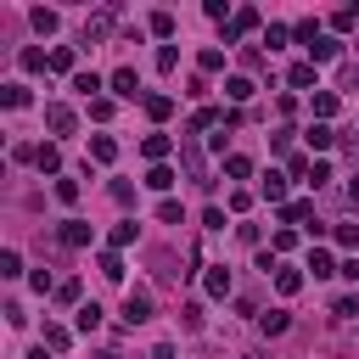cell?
<instances>
[{
  "mask_svg": "<svg viewBox=\"0 0 359 359\" xmlns=\"http://www.w3.org/2000/svg\"><path fill=\"white\" fill-rule=\"evenodd\" d=\"M174 62H180V50H174V45H163V50H157V67H163V73H174Z\"/></svg>",
  "mask_w": 359,
  "mask_h": 359,
  "instance_id": "ab89813d",
  "label": "cell"
},
{
  "mask_svg": "<svg viewBox=\"0 0 359 359\" xmlns=\"http://www.w3.org/2000/svg\"><path fill=\"white\" fill-rule=\"evenodd\" d=\"M157 219L163 224H180V202H157Z\"/></svg>",
  "mask_w": 359,
  "mask_h": 359,
  "instance_id": "b9f144b4",
  "label": "cell"
},
{
  "mask_svg": "<svg viewBox=\"0 0 359 359\" xmlns=\"http://www.w3.org/2000/svg\"><path fill=\"white\" fill-rule=\"evenodd\" d=\"M337 247H359V224H337Z\"/></svg>",
  "mask_w": 359,
  "mask_h": 359,
  "instance_id": "f35d334b",
  "label": "cell"
},
{
  "mask_svg": "<svg viewBox=\"0 0 359 359\" xmlns=\"http://www.w3.org/2000/svg\"><path fill=\"white\" fill-rule=\"evenodd\" d=\"M180 163H185V174H191L196 185H213V180H208V157H202L196 135H185V140H180Z\"/></svg>",
  "mask_w": 359,
  "mask_h": 359,
  "instance_id": "6da1fadb",
  "label": "cell"
},
{
  "mask_svg": "<svg viewBox=\"0 0 359 359\" xmlns=\"http://www.w3.org/2000/svg\"><path fill=\"white\" fill-rule=\"evenodd\" d=\"M56 303H79V280H62L56 286Z\"/></svg>",
  "mask_w": 359,
  "mask_h": 359,
  "instance_id": "7bdbcfd3",
  "label": "cell"
},
{
  "mask_svg": "<svg viewBox=\"0 0 359 359\" xmlns=\"http://www.w3.org/2000/svg\"><path fill=\"white\" fill-rule=\"evenodd\" d=\"M309 146H314V151H325V146H337V135H331V123H309Z\"/></svg>",
  "mask_w": 359,
  "mask_h": 359,
  "instance_id": "ffe728a7",
  "label": "cell"
},
{
  "mask_svg": "<svg viewBox=\"0 0 359 359\" xmlns=\"http://www.w3.org/2000/svg\"><path fill=\"white\" fill-rule=\"evenodd\" d=\"M34 163H39L45 174H56V168H62V151H56V146H39V157H34Z\"/></svg>",
  "mask_w": 359,
  "mask_h": 359,
  "instance_id": "4316f807",
  "label": "cell"
},
{
  "mask_svg": "<svg viewBox=\"0 0 359 359\" xmlns=\"http://www.w3.org/2000/svg\"><path fill=\"white\" fill-rule=\"evenodd\" d=\"M56 236H62V247H90V224L84 219H62Z\"/></svg>",
  "mask_w": 359,
  "mask_h": 359,
  "instance_id": "5b68a950",
  "label": "cell"
},
{
  "mask_svg": "<svg viewBox=\"0 0 359 359\" xmlns=\"http://www.w3.org/2000/svg\"><path fill=\"white\" fill-rule=\"evenodd\" d=\"M28 359H50V353H45V348H34V353H28Z\"/></svg>",
  "mask_w": 359,
  "mask_h": 359,
  "instance_id": "ee69618b",
  "label": "cell"
},
{
  "mask_svg": "<svg viewBox=\"0 0 359 359\" xmlns=\"http://www.w3.org/2000/svg\"><path fill=\"white\" fill-rule=\"evenodd\" d=\"M196 62H202V73H219V67H224V50H213V45H208Z\"/></svg>",
  "mask_w": 359,
  "mask_h": 359,
  "instance_id": "4dcf8cb0",
  "label": "cell"
},
{
  "mask_svg": "<svg viewBox=\"0 0 359 359\" xmlns=\"http://www.w3.org/2000/svg\"><path fill=\"white\" fill-rule=\"evenodd\" d=\"M112 34V11H95L90 22H84V39H107Z\"/></svg>",
  "mask_w": 359,
  "mask_h": 359,
  "instance_id": "30bf717a",
  "label": "cell"
},
{
  "mask_svg": "<svg viewBox=\"0 0 359 359\" xmlns=\"http://www.w3.org/2000/svg\"><path fill=\"white\" fill-rule=\"evenodd\" d=\"M112 90H118L123 101H135V95H140V79H135V67H118V73H112Z\"/></svg>",
  "mask_w": 359,
  "mask_h": 359,
  "instance_id": "8992f818",
  "label": "cell"
},
{
  "mask_svg": "<svg viewBox=\"0 0 359 359\" xmlns=\"http://www.w3.org/2000/svg\"><path fill=\"white\" fill-rule=\"evenodd\" d=\"M331 314H342V320H359V297H337V303H331Z\"/></svg>",
  "mask_w": 359,
  "mask_h": 359,
  "instance_id": "e575fe53",
  "label": "cell"
},
{
  "mask_svg": "<svg viewBox=\"0 0 359 359\" xmlns=\"http://www.w3.org/2000/svg\"><path fill=\"white\" fill-rule=\"evenodd\" d=\"M129 241H135V219H123V224H112V252H118V247H129Z\"/></svg>",
  "mask_w": 359,
  "mask_h": 359,
  "instance_id": "83f0119b",
  "label": "cell"
},
{
  "mask_svg": "<svg viewBox=\"0 0 359 359\" xmlns=\"http://www.w3.org/2000/svg\"><path fill=\"white\" fill-rule=\"evenodd\" d=\"M353 22H359V6H342V11L331 17V28H353Z\"/></svg>",
  "mask_w": 359,
  "mask_h": 359,
  "instance_id": "8d00e7d4",
  "label": "cell"
},
{
  "mask_svg": "<svg viewBox=\"0 0 359 359\" xmlns=\"http://www.w3.org/2000/svg\"><path fill=\"white\" fill-rule=\"evenodd\" d=\"M258 191H264V196H269V202H280V196H286V180H280V174H275V168H269V174H264V180H258Z\"/></svg>",
  "mask_w": 359,
  "mask_h": 359,
  "instance_id": "7402d4cb",
  "label": "cell"
},
{
  "mask_svg": "<svg viewBox=\"0 0 359 359\" xmlns=\"http://www.w3.org/2000/svg\"><path fill=\"white\" fill-rule=\"evenodd\" d=\"M224 95H230V101H252V79H241V73L224 79Z\"/></svg>",
  "mask_w": 359,
  "mask_h": 359,
  "instance_id": "e0dca14e",
  "label": "cell"
},
{
  "mask_svg": "<svg viewBox=\"0 0 359 359\" xmlns=\"http://www.w3.org/2000/svg\"><path fill=\"white\" fill-rule=\"evenodd\" d=\"M202 286H208V297H230V269H224V264H219V269H208V280H202Z\"/></svg>",
  "mask_w": 359,
  "mask_h": 359,
  "instance_id": "ba28073f",
  "label": "cell"
},
{
  "mask_svg": "<svg viewBox=\"0 0 359 359\" xmlns=\"http://www.w3.org/2000/svg\"><path fill=\"white\" fill-rule=\"evenodd\" d=\"M275 286H280V292H286V297H292V292H297V286H303V275H297V269H292V264H275Z\"/></svg>",
  "mask_w": 359,
  "mask_h": 359,
  "instance_id": "5bb4252c",
  "label": "cell"
},
{
  "mask_svg": "<svg viewBox=\"0 0 359 359\" xmlns=\"http://www.w3.org/2000/svg\"><path fill=\"white\" fill-rule=\"evenodd\" d=\"M146 185H151V191H168V185H174V168H163V163H151V174H146Z\"/></svg>",
  "mask_w": 359,
  "mask_h": 359,
  "instance_id": "603a6c76",
  "label": "cell"
},
{
  "mask_svg": "<svg viewBox=\"0 0 359 359\" xmlns=\"http://www.w3.org/2000/svg\"><path fill=\"white\" fill-rule=\"evenodd\" d=\"M286 325H292V320H286V309H269V314H258V331H264V337H280Z\"/></svg>",
  "mask_w": 359,
  "mask_h": 359,
  "instance_id": "9c48e42d",
  "label": "cell"
},
{
  "mask_svg": "<svg viewBox=\"0 0 359 359\" xmlns=\"http://www.w3.org/2000/svg\"><path fill=\"white\" fill-rule=\"evenodd\" d=\"M0 275H6V280H11V275H22V258H17V252H11V247H6V252H0Z\"/></svg>",
  "mask_w": 359,
  "mask_h": 359,
  "instance_id": "836d02e7",
  "label": "cell"
},
{
  "mask_svg": "<svg viewBox=\"0 0 359 359\" xmlns=\"http://www.w3.org/2000/svg\"><path fill=\"white\" fill-rule=\"evenodd\" d=\"M252 28H258V11H252V6H241V11L224 22V39H241V34H252Z\"/></svg>",
  "mask_w": 359,
  "mask_h": 359,
  "instance_id": "277c9868",
  "label": "cell"
},
{
  "mask_svg": "<svg viewBox=\"0 0 359 359\" xmlns=\"http://www.w3.org/2000/svg\"><path fill=\"white\" fill-rule=\"evenodd\" d=\"M224 174H230V180H247V174H252V157L230 151V157H224Z\"/></svg>",
  "mask_w": 359,
  "mask_h": 359,
  "instance_id": "44dd1931",
  "label": "cell"
},
{
  "mask_svg": "<svg viewBox=\"0 0 359 359\" xmlns=\"http://www.w3.org/2000/svg\"><path fill=\"white\" fill-rule=\"evenodd\" d=\"M56 202H79V180H56Z\"/></svg>",
  "mask_w": 359,
  "mask_h": 359,
  "instance_id": "74e56055",
  "label": "cell"
},
{
  "mask_svg": "<svg viewBox=\"0 0 359 359\" xmlns=\"http://www.w3.org/2000/svg\"><path fill=\"white\" fill-rule=\"evenodd\" d=\"M353 45H359V39H353Z\"/></svg>",
  "mask_w": 359,
  "mask_h": 359,
  "instance_id": "7dc6e473",
  "label": "cell"
},
{
  "mask_svg": "<svg viewBox=\"0 0 359 359\" xmlns=\"http://www.w3.org/2000/svg\"><path fill=\"white\" fill-rule=\"evenodd\" d=\"M0 107H28V84H0Z\"/></svg>",
  "mask_w": 359,
  "mask_h": 359,
  "instance_id": "ac0fdd59",
  "label": "cell"
},
{
  "mask_svg": "<svg viewBox=\"0 0 359 359\" xmlns=\"http://www.w3.org/2000/svg\"><path fill=\"white\" fill-rule=\"evenodd\" d=\"M168 112H174V95H146V118H157V123H163Z\"/></svg>",
  "mask_w": 359,
  "mask_h": 359,
  "instance_id": "d6986e66",
  "label": "cell"
},
{
  "mask_svg": "<svg viewBox=\"0 0 359 359\" xmlns=\"http://www.w3.org/2000/svg\"><path fill=\"white\" fill-rule=\"evenodd\" d=\"M280 219H286V224H309V219H314V202H286Z\"/></svg>",
  "mask_w": 359,
  "mask_h": 359,
  "instance_id": "4fadbf2b",
  "label": "cell"
},
{
  "mask_svg": "<svg viewBox=\"0 0 359 359\" xmlns=\"http://www.w3.org/2000/svg\"><path fill=\"white\" fill-rule=\"evenodd\" d=\"M73 90H79V95H95L101 79H95V73H73Z\"/></svg>",
  "mask_w": 359,
  "mask_h": 359,
  "instance_id": "1f68e13d",
  "label": "cell"
},
{
  "mask_svg": "<svg viewBox=\"0 0 359 359\" xmlns=\"http://www.w3.org/2000/svg\"><path fill=\"white\" fill-rule=\"evenodd\" d=\"M309 269H314V275H337V264H331V252H325V247H314V252H309Z\"/></svg>",
  "mask_w": 359,
  "mask_h": 359,
  "instance_id": "cb8c5ba5",
  "label": "cell"
},
{
  "mask_svg": "<svg viewBox=\"0 0 359 359\" xmlns=\"http://www.w3.org/2000/svg\"><path fill=\"white\" fill-rule=\"evenodd\" d=\"M73 123H79V118H73V107H62V101H50V107H45V129H50V135H73Z\"/></svg>",
  "mask_w": 359,
  "mask_h": 359,
  "instance_id": "7a4b0ae2",
  "label": "cell"
},
{
  "mask_svg": "<svg viewBox=\"0 0 359 359\" xmlns=\"http://www.w3.org/2000/svg\"><path fill=\"white\" fill-rule=\"evenodd\" d=\"M140 320H151V297L146 292H129L123 297V325H140Z\"/></svg>",
  "mask_w": 359,
  "mask_h": 359,
  "instance_id": "3957f363",
  "label": "cell"
},
{
  "mask_svg": "<svg viewBox=\"0 0 359 359\" xmlns=\"http://www.w3.org/2000/svg\"><path fill=\"white\" fill-rule=\"evenodd\" d=\"M34 28H39V34H56V11L39 6V11H34Z\"/></svg>",
  "mask_w": 359,
  "mask_h": 359,
  "instance_id": "d590c367",
  "label": "cell"
},
{
  "mask_svg": "<svg viewBox=\"0 0 359 359\" xmlns=\"http://www.w3.org/2000/svg\"><path fill=\"white\" fill-rule=\"evenodd\" d=\"M348 196H353V202H359V180H353V185H348Z\"/></svg>",
  "mask_w": 359,
  "mask_h": 359,
  "instance_id": "f6af8a7d",
  "label": "cell"
},
{
  "mask_svg": "<svg viewBox=\"0 0 359 359\" xmlns=\"http://www.w3.org/2000/svg\"><path fill=\"white\" fill-rule=\"evenodd\" d=\"M67 342H73L67 325H50V320H45V348H50V353H67Z\"/></svg>",
  "mask_w": 359,
  "mask_h": 359,
  "instance_id": "9a60e30c",
  "label": "cell"
},
{
  "mask_svg": "<svg viewBox=\"0 0 359 359\" xmlns=\"http://www.w3.org/2000/svg\"><path fill=\"white\" fill-rule=\"evenodd\" d=\"M90 157H95V163H112V157H118V140H112V135H95V140H90Z\"/></svg>",
  "mask_w": 359,
  "mask_h": 359,
  "instance_id": "7c38bea8",
  "label": "cell"
},
{
  "mask_svg": "<svg viewBox=\"0 0 359 359\" xmlns=\"http://www.w3.org/2000/svg\"><path fill=\"white\" fill-rule=\"evenodd\" d=\"M168 146H174L168 135H146V140H140V151H146L151 163H163V157H168Z\"/></svg>",
  "mask_w": 359,
  "mask_h": 359,
  "instance_id": "8fae6325",
  "label": "cell"
},
{
  "mask_svg": "<svg viewBox=\"0 0 359 359\" xmlns=\"http://www.w3.org/2000/svg\"><path fill=\"white\" fill-rule=\"evenodd\" d=\"M95 325H101V303H84L79 309V331H95Z\"/></svg>",
  "mask_w": 359,
  "mask_h": 359,
  "instance_id": "f546056e",
  "label": "cell"
},
{
  "mask_svg": "<svg viewBox=\"0 0 359 359\" xmlns=\"http://www.w3.org/2000/svg\"><path fill=\"white\" fill-rule=\"evenodd\" d=\"M331 112H337V95L320 90V95H314V118H331Z\"/></svg>",
  "mask_w": 359,
  "mask_h": 359,
  "instance_id": "d6a6232c",
  "label": "cell"
},
{
  "mask_svg": "<svg viewBox=\"0 0 359 359\" xmlns=\"http://www.w3.org/2000/svg\"><path fill=\"white\" fill-rule=\"evenodd\" d=\"M286 84H292V90H309V84H314V62H297V67L286 73Z\"/></svg>",
  "mask_w": 359,
  "mask_h": 359,
  "instance_id": "2e32d148",
  "label": "cell"
},
{
  "mask_svg": "<svg viewBox=\"0 0 359 359\" xmlns=\"http://www.w3.org/2000/svg\"><path fill=\"white\" fill-rule=\"evenodd\" d=\"M50 73H73V50H67V45L50 50Z\"/></svg>",
  "mask_w": 359,
  "mask_h": 359,
  "instance_id": "484cf974",
  "label": "cell"
},
{
  "mask_svg": "<svg viewBox=\"0 0 359 359\" xmlns=\"http://www.w3.org/2000/svg\"><path fill=\"white\" fill-rule=\"evenodd\" d=\"M101 275H107V280H123V258H118V252H101Z\"/></svg>",
  "mask_w": 359,
  "mask_h": 359,
  "instance_id": "f1b7e54d",
  "label": "cell"
},
{
  "mask_svg": "<svg viewBox=\"0 0 359 359\" xmlns=\"http://www.w3.org/2000/svg\"><path fill=\"white\" fill-rule=\"evenodd\" d=\"M337 50H342V45H337V39H331V34H320V39H314V45H309V62H314V67H320V62H331V56H337Z\"/></svg>",
  "mask_w": 359,
  "mask_h": 359,
  "instance_id": "52a82bcc",
  "label": "cell"
},
{
  "mask_svg": "<svg viewBox=\"0 0 359 359\" xmlns=\"http://www.w3.org/2000/svg\"><path fill=\"white\" fill-rule=\"evenodd\" d=\"M252 208V191H230V213H247Z\"/></svg>",
  "mask_w": 359,
  "mask_h": 359,
  "instance_id": "60d3db41",
  "label": "cell"
},
{
  "mask_svg": "<svg viewBox=\"0 0 359 359\" xmlns=\"http://www.w3.org/2000/svg\"><path fill=\"white\" fill-rule=\"evenodd\" d=\"M146 28H151L157 39H168V34H174V17H168V11H151V22H146Z\"/></svg>",
  "mask_w": 359,
  "mask_h": 359,
  "instance_id": "d4e9b609",
  "label": "cell"
},
{
  "mask_svg": "<svg viewBox=\"0 0 359 359\" xmlns=\"http://www.w3.org/2000/svg\"><path fill=\"white\" fill-rule=\"evenodd\" d=\"M101 359H123V353H101Z\"/></svg>",
  "mask_w": 359,
  "mask_h": 359,
  "instance_id": "bcb514c9",
  "label": "cell"
}]
</instances>
